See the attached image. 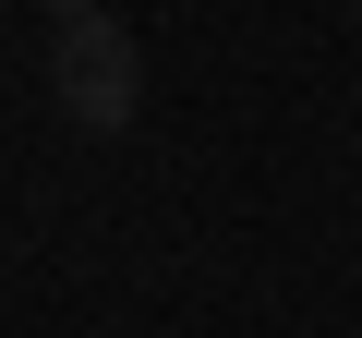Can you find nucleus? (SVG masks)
Segmentation results:
<instances>
[{
	"label": "nucleus",
	"mask_w": 362,
	"mask_h": 338,
	"mask_svg": "<svg viewBox=\"0 0 362 338\" xmlns=\"http://www.w3.org/2000/svg\"><path fill=\"white\" fill-rule=\"evenodd\" d=\"M49 13H85V0H49Z\"/></svg>",
	"instance_id": "2"
},
{
	"label": "nucleus",
	"mask_w": 362,
	"mask_h": 338,
	"mask_svg": "<svg viewBox=\"0 0 362 338\" xmlns=\"http://www.w3.org/2000/svg\"><path fill=\"white\" fill-rule=\"evenodd\" d=\"M49 97H61L85 133H121V121L145 109V61H133V37H121L109 13H61V49H49Z\"/></svg>",
	"instance_id": "1"
}]
</instances>
